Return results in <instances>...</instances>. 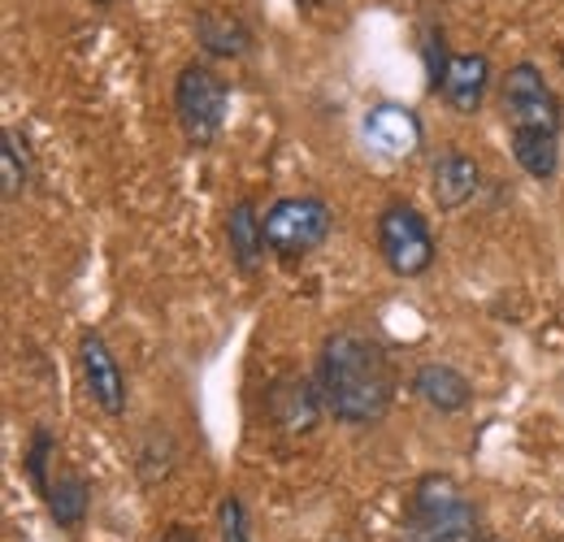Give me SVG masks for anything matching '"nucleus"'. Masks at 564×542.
<instances>
[{
	"label": "nucleus",
	"mask_w": 564,
	"mask_h": 542,
	"mask_svg": "<svg viewBox=\"0 0 564 542\" xmlns=\"http://www.w3.org/2000/svg\"><path fill=\"white\" fill-rule=\"evenodd\" d=\"M78 369H83V387L91 395V404L105 416H122L127 412V373L118 365V356L109 351V343L100 335H83L78 339Z\"/></svg>",
	"instance_id": "0eeeda50"
},
{
	"label": "nucleus",
	"mask_w": 564,
	"mask_h": 542,
	"mask_svg": "<svg viewBox=\"0 0 564 542\" xmlns=\"http://www.w3.org/2000/svg\"><path fill=\"white\" fill-rule=\"evenodd\" d=\"M295 4H308V9H317V4H326V0H295Z\"/></svg>",
	"instance_id": "412c9836"
},
{
	"label": "nucleus",
	"mask_w": 564,
	"mask_h": 542,
	"mask_svg": "<svg viewBox=\"0 0 564 542\" xmlns=\"http://www.w3.org/2000/svg\"><path fill=\"white\" fill-rule=\"evenodd\" d=\"M57 456V438L40 425L35 434H31V447H26V460H22V469H26V481L40 490V495H48V486H53V477H48V460Z\"/></svg>",
	"instance_id": "a211bd4d"
},
{
	"label": "nucleus",
	"mask_w": 564,
	"mask_h": 542,
	"mask_svg": "<svg viewBox=\"0 0 564 542\" xmlns=\"http://www.w3.org/2000/svg\"><path fill=\"white\" fill-rule=\"evenodd\" d=\"M196 40H200V48H205L209 57H226V62L252 53V31H248L239 18L217 13V9H205V13L196 18Z\"/></svg>",
	"instance_id": "4468645a"
},
{
	"label": "nucleus",
	"mask_w": 564,
	"mask_h": 542,
	"mask_svg": "<svg viewBox=\"0 0 564 542\" xmlns=\"http://www.w3.org/2000/svg\"><path fill=\"white\" fill-rule=\"evenodd\" d=\"M365 139L373 152L391 156V161H409L422 152V118L413 109H400V105H378L365 113Z\"/></svg>",
	"instance_id": "6e6552de"
},
{
	"label": "nucleus",
	"mask_w": 564,
	"mask_h": 542,
	"mask_svg": "<svg viewBox=\"0 0 564 542\" xmlns=\"http://www.w3.org/2000/svg\"><path fill=\"white\" fill-rule=\"evenodd\" d=\"M226 109H230V91H226L221 74H213L200 62L183 66L178 83H174V113H178V127L192 148H209L213 139L221 136Z\"/></svg>",
	"instance_id": "20e7f679"
},
{
	"label": "nucleus",
	"mask_w": 564,
	"mask_h": 542,
	"mask_svg": "<svg viewBox=\"0 0 564 542\" xmlns=\"http://www.w3.org/2000/svg\"><path fill=\"white\" fill-rule=\"evenodd\" d=\"M26 187H31V161H26L22 139L9 131L0 143V192H4V200H18Z\"/></svg>",
	"instance_id": "f3484780"
},
{
	"label": "nucleus",
	"mask_w": 564,
	"mask_h": 542,
	"mask_svg": "<svg viewBox=\"0 0 564 542\" xmlns=\"http://www.w3.org/2000/svg\"><path fill=\"white\" fill-rule=\"evenodd\" d=\"M44 499H48V512H53V521H57L62 530H78L83 517H87V503H91V486L78 474H62L48 486Z\"/></svg>",
	"instance_id": "dca6fc26"
},
{
	"label": "nucleus",
	"mask_w": 564,
	"mask_h": 542,
	"mask_svg": "<svg viewBox=\"0 0 564 542\" xmlns=\"http://www.w3.org/2000/svg\"><path fill=\"white\" fill-rule=\"evenodd\" d=\"M499 105H503V122L512 131H547V136H561V100L552 91V83L543 78V69L521 62L503 74V87H499Z\"/></svg>",
	"instance_id": "39448f33"
},
{
	"label": "nucleus",
	"mask_w": 564,
	"mask_h": 542,
	"mask_svg": "<svg viewBox=\"0 0 564 542\" xmlns=\"http://www.w3.org/2000/svg\"><path fill=\"white\" fill-rule=\"evenodd\" d=\"M487 87H491V62L482 53H456V57H447L438 96L456 113H478L482 100H487Z\"/></svg>",
	"instance_id": "1a4fd4ad"
},
{
	"label": "nucleus",
	"mask_w": 564,
	"mask_h": 542,
	"mask_svg": "<svg viewBox=\"0 0 564 542\" xmlns=\"http://www.w3.org/2000/svg\"><path fill=\"white\" fill-rule=\"evenodd\" d=\"M322 412H326L322 391L308 387L304 378H279L270 387V421L286 434H308Z\"/></svg>",
	"instance_id": "9d476101"
},
{
	"label": "nucleus",
	"mask_w": 564,
	"mask_h": 542,
	"mask_svg": "<svg viewBox=\"0 0 564 542\" xmlns=\"http://www.w3.org/2000/svg\"><path fill=\"white\" fill-rule=\"evenodd\" d=\"M217 530H221V542H252V521L239 495H226L217 503Z\"/></svg>",
	"instance_id": "6ab92c4d"
},
{
	"label": "nucleus",
	"mask_w": 564,
	"mask_h": 542,
	"mask_svg": "<svg viewBox=\"0 0 564 542\" xmlns=\"http://www.w3.org/2000/svg\"><path fill=\"white\" fill-rule=\"evenodd\" d=\"M413 391L434 412H460V408H469V400H474L469 378L456 365H443V360H425L422 369L413 373Z\"/></svg>",
	"instance_id": "f8f14e48"
},
{
	"label": "nucleus",
	"mask_w": 564,
	"mask_h": 542,
	"mask_svg": "<svg viewBox=\"0 0 564 542\" xmlns=\"http://www.w3.org/2000/svg\"><path fill=\"white\" fill-rule=\"evenodd\" d=\"M226 243H230V261L243 273H257L265 261V213H257L252 200H239L226 217Z\"/></svg>",
	"instance_id": "ddd939ff"
},
{
	"label": "nucleus",
	"mask_w": 564,
	"mask_h": 542,
	"mask_svg": "<svg viewBox=\"0 0 564 542\" xmlns=\"http://www.w3.org/2000/svg\"><path fill=\"white\" fill-rule=\"evenodd\" d=\"M335 230L330 204L317 196H282L265 208V248L279 261H304L313 257Z\"/></svg>",
	"instance_id": "7ed1b4c3"
},
{
	"label": "nucleus",
	"mask_w": 564,
	"mask_h": 542,
	"mask_svg": "<svg viewBox=\"0 0 564 542\" xmlns=\"http://www.w3.org/2000/svg\"><path fill=\"white\" fill-rule=\"evenodd\" d=\"M156 542H200V534H196L192 525H183V521H174V525H170V530H165V534H161V539H156Z\"/></svg>",
	"instance_id": "aec40b11"
},
{
	"label": "nucleus",
	"mask_w": 564,
	"mask_h": 542,
	"mask_svg": "<svg viewBox=\"0 0 564 542\" xmlns=\"http://www.w3.org/2000/svg\"><path fill=\"white\" fill-rule=\"evenodd\" d=\"M96 4H100V9H109V4H113V0H96Z\"/></svg>",
	"instance_id": "4be33fe9"
},
{
	"label": "nucleus",
	"mask_w": 564,
	"mask_h": 542,
	"mask_svg": "<svg viewBox=\"0 0 564 542\" xmlns=\"http://www.w3.org/2000/svg\"><path fill=\"white\" fill-rule=\"evenodd\" d=\"M378 252L400 278H422L434 265V235L413 204H387L378 213Z\"/></svg>",
	"instance_id": "423d86ee"
},
{
	"label": "nucleus",
	"mask_w": 564,
	"mask_h": 542,
	"mask_svg": "<svg viewBox=\"0 0 564 542\" xmlns=\"http://www.w3.org/2000/svg\"><path fill=\"white\" fill-rule=\"evenodd\" d=\"M322 404L344 425H373L391 412L395 400V365L391 351L365 330H335L322 343L317 360Z\"/></svg>",
	"instance_id": "f257e3e1"
},
{
	"label": "nucleus",
	"mask_w": 564,
	"mask_h": 542,
	"mask_svg": "<svg viewBox=\"0 0 564 542\" xmlns=\"http://www.w3.org/2000/svg\"><path fill=\"white\" fill-rule=\"evenodd\" d=\"M395 542H482L478 539V508L456 486V477L425 474L413 481L404 499V521Z\"/></svg>",
	"instance_id": "f03ea898"
},
{
	"label": "nucleus",
	"mask_w": 564,
	"mask_h": 542,
	"mask_svg": "<svg viewBox=\"0 0 564 542\" xmlns=\"http://www.w3.org/2000/svg\"><path fill=\"white\" fill-rule=\"evenodd\" d=\"M512 156H517V165L530 178L547 183L561 170V136H547V131H512Z\"/></svg>",
	"instance_id": "2eb2a0df"
},
{
	"label": "nucleus",
	"mask_w": 564,
	"mask_h": 542,
	"mask_svg": "<svg viewBox=\"0 0 564 542\" xmlns=\"http://www.w3.org/2000/svg\"><path fill=\"white\" fill-rule=\"evenodd\" d=\"M430 174H434L430 192H434V200H438L443 213H460L465 204L478 196V187H482V170L465 152H443Z\"/></svg>",
	"instance_id": "9b49d317"
}]
</instances>
